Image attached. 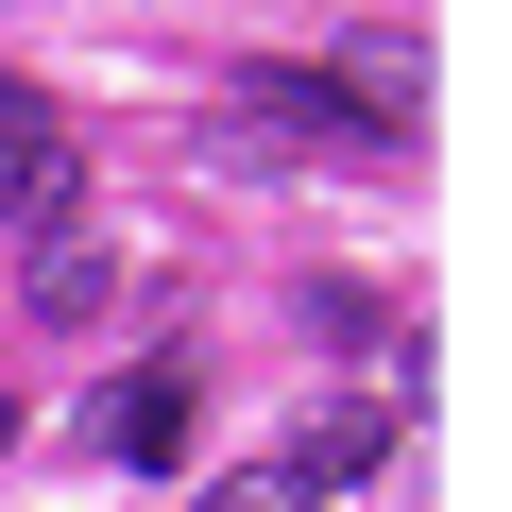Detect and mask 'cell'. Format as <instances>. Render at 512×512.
Listing matches in <instances>:
<instances>
[{
	"label": "cell",
	"mask_w": 512,
	"mask_h": 512,
	"mask_svg": "<svg viewBox=\"0 0 512 512\" xmlns=\"http://www.w3.org/2000/svg\"><path fill=\"white\" fill-rule=\"evenodd\" d=\"M222 120H256V137H291V154H376V120L325 86V69H239L222 86Z\"/></svg>",
	"instance_id": "cell-2"
},
{
	"label": "cell",
	"mask_w": 512,
	"mask_h": 512,
	"mask_svg": "<svg viewBox=\"0 0 512 512\" xmlns=\"http://www.w3.org/2000/svg\"><path fill=\"white\" fill-rule=\"evenodd\" d=\"M376 461H393V410H308V444H291V495L325 512V495H342V478H376Z\"/></svg>",
	"instance_id": "cell-4"
},
{
	"label": "cell",
	"mask_w": 512,
	"mask_h": 512,
	"mask_svg": "<svg viewBox=\"0 0 512 512\" xmlns=\"http://www.w3.org/2000/svg\"><path fill=\"white\" fill-rule=\"evenodd\" d=\"M103 291H120V274H103V256H86V239H35V325H86Z\"/></svg>",
	"instance_id": "cell-5"
},
{
	"label": "cell",
	"mask_w": 512,
	"mask_h": 512,
	"mask_svg": "<svg viewBox=\"0 0 512 512\" xmlns=\"http://www.w3.org/2000/svg\"><path fill=\"white\" fill-rule=\"evenodd\" d=\"M69 205H86V137L52 120V86L0 69V222H18V239H69Z\"/></svg>",
	"instance_id": "cell-1"
},
{
	"label": "cell",
	"mask_w": 512,
	"mask_h": 512,
	"mask_svg": "<svg viewBox=\"0 0 512 512\" xmlns=\"http://www.w3.org/2000/svg\"><path fill=\"white\" fill-rule=\"evenodd\" d=\"M188 410H205V376H188V359H137V376H103V461L171 478V461H188Z\"/></svg>",
	"instance_id": "cell-3"
},
{
	"label": "cell",
	"mask_w": 512,
	"mask_h": 512,
	"mask_svg": "<svg viewBox=\"0 0 512 512\" xmlns=\"http://www.w3.org/2000/svg\"><path fill=\"white\" fill-rule=\"evenodd\" d=\"M205 512H308V495H291V461H239V478H205Z\"/></svg>",
	"instance_id": "cell-6"
}]
</instances>
